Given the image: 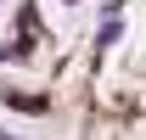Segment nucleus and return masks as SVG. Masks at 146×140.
I'll return each instance as SVG.
<instances>
[{
    "label": "nucleus",
    "mask_w": 146,
    "mask_h": 140,
    "mask_svg": "<svg viewBox=\"0 0 146 140\" xmlns=\"http://www.w3.org/2000/svg\"><path fill=\"white\" fill-rule=\"evenodd\" d=\"M118 34H124V6L112 0V6H101V28H96V51L118 45Z\"/></svg>",
    "instance_id": "obj_1"
},
{
    "label": "nucleus",
    "mask_w": 146,
    "mask_h": 140,
    "mask_svg": "<svg viewBox=\"0 0 146 140\" xmlns=\"http://www.w3.org/2000/svg\"><path fill=\"white\" fill-rule=\"evenodd\" d=\"M6 106H11V112H51V106H45V95H28V90H6Z\"/></svg>",
    "instance_id": "obj_2"
},
{
    "label": "nucleus",
    "mask_w": 146,
    "mask_h": 140,
    "mask_svg": "<svg viewBox=\"0 0 146 140\" xmlns=\"http://www.w3.org/2000/svg\"><path fill=\"white\" fill-rule=\"evenodd\" d=\"M0 140H17V135H6V129H0Z\"/></svg>",
    "instance_id": "obj_3"
},
{
    "label": "nucleus",
    "mask_w": 146,
    "mask_h": 140,
    "mask_svg": "<svg viewBox=\"0 0 146 140\" xmlns=\"http://www.w3.org/2000/svg\"><path fill=\"white\" fill-rule=\"evenodd\" d=\"M62 6H79V0H62Z\"/></svg>",
    "instance_id": "obj_4"
}]
</instances>
